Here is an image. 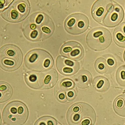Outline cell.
I'll use <instances>...</instances> for the list:
<instances>
[{
	"instance_id": "1",
	"label": "cell",
	"mask_w": 125,
	"mask_h": 125,
	"mask_svg": "<svg viewBox=\"0 0 125 125\" xmlns=\"http://www.w3.org/2000/svg\"><path fill=\"white\" fill-rule=\"evenodd\" d=\"M22 30L26 38L31 41H43L53 33L54 25L45 13L37 12L28 18L22 25Z\"/></svg>"
},
{
	"instance_id": "2",
	"label": "cell",
	"mask_w": 125,
	"mask_h": 125,
	"mask_svg": "<svg viewBox=\"0 0 125 125\" xmlns=\"http://www.w3.org/2000/svg\"><path fill=\"white\" fill-rule=\"evenodd\" d=\"M69 125H94L96 116L94 110L87 104L80 102L69 108L67 115Z\"/></svg>"
},
{
	"instance_id": "3",
	"label": "cell",
	"mask_w": 125,
	"mask_h": 125,
	"mask_svg": "<svg viewBox=\"0 0 125 125\" xmlns=\"http://www.w3.org/2000/svg\"><path fill=\"white\" fill-rule=\"evenodd\" d=\"M25 65L31 71L42 72L51 69L54 61L48 52L41 49L31 50L26 54Z\"/></svg>"
},
{
	"instance_id": "4",
	"label": "cell",
	"mask_w": 125,
	"mask_h": 125,
	"mask_svg": "<svg viewBox=\"0 0 125 125\" xmlns=\"http://www.w3.org/2000/svg\"><path fill=\"white\" fill-rule=\"evenodd\" d=\"M28 115V108L23 103L12 101L5 107L2 112V120L6 125H23L27 120Z\"/></svg>"
},
{
	"instance_id": "5",
	"label": "cell",
	"mask_w": 125,
	"mask_h": 125,
	"mask_svg": "<svg viewBox=\"0 0 125 125\" xmlns=\"http://www.w3.org/2000/svg\"><path fill=\"white\" fill-rule=\"evenodd\" d=\"M23 55L21 50L13 44L4 45L0 49V67L6 71H14L22 65Z\"/></svg>"
},
{
	"instance_id": "6",
	"label": "cell",
	"mask_w": 125,
	"mask_h": 125,
	"mask_svg": "<svg viewBox=\"0 0 125 125\" xmlns=\"http://www.w3.org/2000/svg\"><path fill=\"white\" fill-rule=\"evenodd\" d=\"M112 42L111 33L103 27H96L89 32L86 37L87 45L92 50L102 51L110 46Z\"/></svg>"
},
{
	"instance_id": "7",
	"label": "cell",
	"mask_w": 125,
	"mask_h": 125,
	"mask_svg": "<svg viewBox=\"0 0 125 125\" xmlns=\"http://www.w3.org/2000/svg\"><path fill=\"white\" fill-rule=\"evenodd\" d=\"M30 9V3L27 0H13L7 8L1 12V15L8 22H19L27 17Z\"/></svg>"
},
{
	"instance_id": "8",
	"label": "cell",
	"mask_w": 125,
	"mask_h": 125,
	"mask_svg": "<svg viewBox=\"0 0 125 125\" xmlns=\"http://www.w3.org/2000/svg\"><path fill=\"white\" fill-rule=\"evenodd\" d=\"M89 21L86 15L82 13H74L69 15L65 22V29L72 35L83 33L89 27Z\"/></svg>"
},
{
	"instance_id": "9",
	"label": "cell",
	"mask_w": 125,
	"mask_h": 125,
	"mask_svg": "<svg viewBox=\"0 0 125 125\" xmlns=\"http://www.w3.org/2000/svg\"><path fill=\"white\" fill-rule=\"evenodd\" d=\"M124 12L122 7L117 3L113 1L102 25L108 27H114L118 26L123 21Z\"/></svg>"
},
{
	"instance_id": "10",
	"label": "cell",
	"mask_w": 125,
	"mask_h": 125,
	"mask_svg": "<svg viewBox=\"0 0 125 125\" xmlns=\"http://www.w3.org/2000/svg\"><path fill=\"white\" fill-rule=\"evenodd\" d=\"M60 52L62 56L72 60H80L84 56L83 48L75 41H69L63 44Z\"/></svg>"
},
{
	"instance_id": "11",
	"label": "cell",
	"mask_w": 125,
	"mask_h": 125,
	"mask_svg": "<svg viewBox=\"0 0 125 125\" xmlns=\"http://www.w3.org/2000/svg\"><path fill=\"white\" fill-rule=\"evenodd\" d=\"M113 3V1L110 0L96 1L91 9V14L93 19L96 22L102 24Z\"/></svg>"
},
{
	"instance_id": "12",
	"label": "cell",
	"mask_w": 125,
	"mask_h": 125,
	"mask_svg": "<svg viewBox=\"0 0 125 125\" xmlns=\"http://www.w3.org/2000/svg\"><path fill=\"white\" fill-rule=\"evenodd\" d=\"M56 67L59 72L64 75H71L76 73L80 68L79 63L76 61L59 56L56 60Z\"/></svg>"
},
{
	"instance_id": "13",
	"label": "cell",
	"mask_w": 125,
	"mask_h": 125,
	"mask_svg": "<svg viewBox=\"0 0 125 125\" xmlns=\"http://www.w3.org/2000/svg\"><path fill=\"white\" fill-rule=\"evenodd\" d=\"M58 74L54 69H50L38 73V86L40 89H49L56 84Z\"/></svg>"
},
{
	"instance_id": "14",
	"label": "cell",
	"mask_w": 125,
	"mask_h": 125,
	"mask_svg": "<svg viewBox=\"0 0 125 125\" xmlns=\"http://www.w3.org/2000/svg\"><path fill=\"white\" fill-rule=\"evenodd\" d=\"M73 80L79 88L86 89L91 86L92 82V76L89 72L82 69L74 76Z\"/></svg>"
},
{
	"instance_id": "15",
	"label": "cell",
	"mask_w": 125,
	"mask_h": 125,
	"mask_svg": "<svg viewBox=\"0 0 125 125\" xmlns=\"http://www.w3.org/2000/svg\"><path fill=\"white\" fill-rule=\"evenodd\" d=\"M113 36L114 41L117 45L125 48V22L115 28Z\"/></svg>"
},
{
	"instance_id": "16",
	"label": "cell",
	"mask_w": 125,
	"mask_h": 125,
	"mask_svg": "<svg viewBox=\"0 0 125 125\" xmlns=\"http://www.w3.org/2000/svg\"><path fill=\"white\" fill-rule=\"evenodd\" d=\"M93 86L97 91L104 92L108 91L109 88L110 83L106 78L99 76L94 79Z\"/></svg>"
},
{
	"instance_id": "17",
	"label": "cell",
	"mask_w": 125,
	"mask_h": 125,
	"mask_svg": "<svg viewBox=\"0 0 125 125\" xmlns=\"http://www.w3.org/2000/svg\"><path fill=\"white\" fill-rule=\"evenodd\" d=\"M113 109L119 116L125 117V94L119 95L115 100Z\"/></svg>"
},
{
	"instance_id": "18",
	"label": "cell",
	"mask_w": 125,
	"mask_h": 125,
	"mask_svg": "<svg viewBox=\"0 0 125 125\" xmlns=\"http://www.w3.org/2000/svg\"><path fill=\"white\" fill-rule=\"evenodd\" d=\"M0 102H4L11 98L12 94V89L11 86L6 82L1 81L0 83Z\"/></svg>"
},
{
	"instance_id": "19",
	"label": "cell",
	"mask_w": 125,
	"mask_h": 125,
	"mask_svg": "<svg viewBox=\"0 0 125 125\" xmlns=\"http://www.w3.org/2000/svg\"><path fill=\"white\" fill-rule=\"evenodd\" d=\"M25 80L29 86L34 89H38V73L28 72L25 75Z\"/></svg>"
},
{
	"instance_id": "20",
	"label": "cell",
	"mask_w": 125,
	"mask_h": 125,
	"mask_svg": "<svg viewBox=\"0 0 125 125\" xmlns=\"http://www.w3.org/2000/svg\"><path fill=\"white\" fill-rule=\"evenodd\" d=\"M94 66L96 71L99 73L104 74L108 71V63L105 59L103 58H99L97 59Z\"/></svg>"
},
{
	"instance_id": "21",
	"label": "cell",
	"mask_w": 125,
	"mask_h": 125,
	"mask_svg": "<svg viewBox=\"0 0 125 125\" xmlns=\"http://www.w3.org/2000/svg\"><path fill=\"white\" fill-rule=\"evenodd\" d=\"M116 79L119 85L125 87V65L121 66L117 69Z\"/></svg>"
},
{
	"instance_id": "22",
	"label": "cell",
	"mask_w": 125,
	"mask_h": 125,
	"mask_svg": "<svg viewBox=\"0 0 125 125\" xmlns=\"http://www.w3.org/2000/svg\"><path fill=\"white\" fill-rule=\"evenodd\" d=\"M58 124L61 125L60 124H58L55 119L48 116L40 118L35 123V125H57Z\"/></svg>"
},
{
	"instance_id": "23",
	"label": "cell",
	"mask_w": 125,
	"mask_h": 125,
	"mask_svg": "<svg viewBox=\"0 0 125 125\" xmlns=\"http://www.w3.org/2000/svg\"><path fill=\"white\" fill-rule=\"evenodd\" d=\"M59 87L61 90L66 91L68 89L73 88L74 87L73 82L68 79H66L62 80L59 83Z\"/></svg>"
},
{
	"instance_id": "24",
	"label": "cell",
	"mask_w": 125,
	"mask_h": 125,
	"mask_svg": "<svg viewBox=\"0 0 125 125\" xmlns=\"http://www.w3.org/2000/svg\"><path fill=\"white\" fill-rule=\"evenodd\" d=\"M65 91L66 94V96L67 98V101H71L75 98L76 97L77 93L75 90L73 88L68 89L66 91Z\"/></svg>"
},
{
	"instance_id": "25",
	"label": "cell",
	"mask_w": 125,
	"mask_h": 125,
	"mask_svg": "<svg viewBox=\"0 0 125 125\" xmlns=\"http://www.w3.org/2000/svg\"><path fill=\"white\" fill-rule=\"evenodd\" d=\"M56 97L58 101L61 102H65L67 101L65 91H58L56 94Z\"/></svg>"
},
{
	"instance_id": "26",
	"label": "cell",
	"mask_w": 125,
	"mask_h": 125,
	"mask_svg": "<svg viewBox=\"0 0 125 125\" xmlns=\"http://www.w3.org/2000/svg\"><path fill=\"white\" fill-rule=\"evenodd\" d=\"M12 0H0V11H4L13 2Z\"/></svg>"
},
{
	"instance_id": "27",
	"label": "cell",
	"mask_w": 125,
	"mask_h": 125,
	"mask_svg": "<svg viewBox=\"0 0 125 125\" xmlns=\"http://www.w3.org/2000/svg\"><path fill=\"white\" fill-rule=\"evenodd\" d=\"M108 64L111 66H112L114 64V61L112 59L109 58L108 60Z\"/></svg>"
},
{
	"instance_id": "28",
	"label": "cell",
	"mask_w": 125,
	"mask_h": 125,
	"mask_svg": "<svg viewBox=\"0 0 125 125\" xmlns=\"http://www.w3.org/2000/svg\"><path fill=\"white\" fill-rule=\"evenodd\" d=\"M124 61H125V52H124Z\"/></svg>"
}]
</instances>
